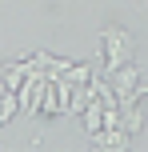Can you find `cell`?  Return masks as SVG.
Returning <instances> with one entry per match:
<instances>
[{"instance_id": "1", "label": "cell", "mask_w": 148, "mask_h": 152, "mask_svg": "<svg viewBox=\"0 0 148 152\" xmlns=\"http://www.w3.org/2000/svg\"><path fill=\"white\" fill-rule=\"evenodd\" d=\"M100 44H104V72H116V68H124V64H132V56H136V40L128 36L120 24H108V28L100 32Z\"/></svg>"}, {"instance_id": "2", "label": "cell", "mask_w": 148, "mask_h": 152, "mask_svg": "<svg viewBox=\"0 0 148 152\" xmlns=\"http://www.w3.org/2000/svg\"><path fill=\"white\" fill-rule=\"evenodd\" d=\"M108 80H112V88H116L120 104H136V100H140V64H124V68H116Z\"/></svg>"}, {"instance_id": "3", "label": "cell", "mask_w": 148, "mask_h": 152, "mask_svg": "<svg viewBox=\"0 0 148 152\" xmlns=\"http://www.w3.org/2000/svg\"><path fill=\"white\" fill-rule=\"evenodd\" d=\"M92 144H96V148H104V152H120V148L132 144V132H128L124 124H112V128H100V132H96Z\"/></svg>"}, {"instance_id": "4", "label": "cell", "mask_w": 148, "mask_h": 152, "mask_svg": "<svg viewBox=\"0 0 148 152\" xmlns=\"http://www.w3.org/2000/svg\"><path fill=\"white\" fill-rule=\"evenodd\" d=\"M80 116H84V132H88V136H96V132L104 128V100L92 92V100L84 104V112H80Z\"/></svg>"}]
</instances>
